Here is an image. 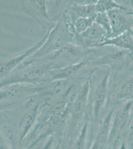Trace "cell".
I'll list each match as a JSON object with an SVG mask.
<instances>
[{
	"mask_svg": "<svg viewBox=\"0 0 133 149\" xmlns=\"http://www.w3.org/2000/svg\"><path fill=\"white\" fill-rule=\"evenodd\" d=\"M51 69L53 68L50 63L40 61L27 66L20 65L1 80V88L15 83L41 85L46 75Z\"/></svg>",
	"mask_w": 133,
	"mask_h": 149,
	"instance_id": "cell-4",
	"label": "cell"
},
{
	"mask_svg": "<svg viewBox=\"0 0 133 149\" xmlns=\"http://www.w3.org/2000/svg\"><path fill=\"white\" fill-rule=\"evenodd\" d=\"M131 32L132 34V36H133V28L131 30Z\"/></svg>",
	"mask_w": 133,
	"mask_h": 149,
	"instance_id": "cell-22",
	"label": "cell"
},
{
	"mask_svg": "<svg viewBox=\"0 0 133 149\" xmlns=\"http://www.w3.org/2000/svg\"><path fill=\"white\" fill-rule=\"evenodd\" d=\"M75 31L70 26L65 14L59 15L56 24L50 29L49 36L42 47L31 57L20 65L27 66L57 51L66 44L74 43Z\"/></svg>",
	"mask_w": 133,
	"mask_h": 149,
	"instance_id": "cell-1",
	"label": "cell"
},
{
	"mask_svg": "<svg viewBox=\"0 0 133 149\" xmlns=\"http://www.w3.org/2000/svg\"><path fill=\"white\" fill-rule=\"evenodd\" d=\"M107 14L112 29V33L108 38L116 37L133 29V10L115 9L107 12Z\"/></svg>",
	"mask_w": 133,
	"mask_h": 149,
	"instance_id": "cell-12",
	"label": "cell"
},
{
	"mask_svg": "<svg viewBox=\"0 0 133 149\" xmlns=\"http://www.w3.org/2000/svg\"><path fill=\"white\" fill-rule=\"evenodd\" d=\"M133 97V71L124 69L111 72L109 83L108 100L117 105Z\"/></svg>",
	"mask_w": 133,
	"mask_h": 149,
	"instance_id": "cell-5",
	"label": "cell"
},
{
	"mask_svg": "<svg viewBox=\"0 0 133 149\" xmlns=\"http://www.w3.org/2000/svg\"><path fill=\"white\" fill-rule=\"evenodd\" d=\"M133 110V97L117 105L111 123L108 143H114L126 131Z\"/></svg>",
	"mask_w": 133,
	"mask_h": 149,
	"instance_id": "cell-7",
	"label": "cell"
},
{
	"mask_svg": "<svg viewBox=\"0 0 133 149\" xmlns=\"http://www.w3.org/2000/svg\"><path fill=\"white\" fill-rule=\"evenodd\" d=\"M111 72V68L104 66L92 68L89 74L91 96L93 97V112L95 120L107 102Z\"/></svg>",
	"mask_w": 133,
	"mask_h": 149,
	"instance_id": "cell-3",
	"label": "cell"
},
{
	"mask_svg": "<svg viewBox=\"0 0 133 149\" xmlns=\"http://www.w3.org/2000/svg\"><path fill=\"white\" fill-rule=\"evenodd\" d=\"M91 83L89 74L81 83L76 93L72 104V111L75 115L81 114L87 107L90 100Z\"/></svg>",
	"mask_w": 133,
	"mask_h": 149,
	"instance_id": "cell-14",
	"label": "cell"
},
{
	"mask_svg": "<svg viewBox=\"0 0 133 149\" xmlns=\"http://www.w3.org/2000/svg\"><path fill=\"white\" fill-rule=\"evenodd\" d=\"M96 15L93 17L79 18L76 20L74 24L76 34H81L91 27L95 22Z\"/></svg>",
	"mask_w": 133,
	"mask_h": 149,
	"instance_id": "cell-17",
	"label": "cell"
},
{
	"mask_svg": "<svg viewBox=\"0 0 133 149\" xmlns=\"http://www.w3.org/2000/svg\"><path fill=\"white\" fill-rule=\"evenodd\" d=\"M89 51V49H85L77 44L70 43L36 62L41 61L50 63L53 69L62 68L76 64L86 59Z\"/></svg>",
	"mask_w": 133,
	"mask_h": 149,
	"instance_id": "cell-6",
	"label": "cell"
},
{
	"mask_svg": "<svg viewBox=\"0 0 133 149\" xmlns=\"http://www.w3.org/2000/svg\"><path fill=\"white\" fill-rule=\"evenodd\" d=\"M95 22L101 26L103 29H104L108 35L107 38L109 37L112 33V29L109 17L107 13H97Z\"/></svg>",
	"mask_w": 133,
	"mask_h": 149,
	"instance_id": "cell-18",
	"label": "cell"
},
{
	"mask_svg": "<svg viewBox=\"0 0 133 149\" xmlns=\"http://www.w3.org/2000/svg\"><path fill=\"white\" fill-rule=\"evenodd\" d=\"M131 1H132V5H133V0H132H132H131Z\"/></svg>",
	"mask_w": 133,
	"mask_h": 149,
	"instance_id": "cell-23",
	"label": "cell"
},
{
	"mask_svg": "<svg viewBox=\"0 0 133 149\" xmlns=\"http://www.w3.org/2000/svg\"><path fill=\"white\" fill-rule=\"evenodd\" d=\"M117 149H129L128 141L125 136L123 135L122 138Z\"/></svg>",
	"mask_w": 133,
	"mask_h": 149,
	"instance_id": "cell-20",
	"label": "cell"
},
{
	"mask_svg": "<svg viewBox=\"0 0 133 149\" xmlns=\"http://www.w3.org/2000/svg\"><path fill=\"white\" fill-rule=\"evenodd\" d=\"M24 13L34 19L41 27L48 30L55 25L57 19H52L49 15L47 1L24 0L20 2Z\"/></svg>",
	"mask_w": 133,
	"mask_h": 149,
	"instance_id": "cell-9",
	"label": "cell"
},
{
	"mask_svg": "<svg viewBox=\"0 0 133 149\" xmlns=\"http://www.w3.org/2000/svg\"><path fill=\"white\" fill-rule=\"evenodd\" d=\"M94 3L81 4L77 1H73L72 4L65 12L67 22L70 26L74 27L76 20L79 18L91 17L95 16L97 12Z\"/></svg>",
	"mask_w": 133,
	"mask_h": 149,
	"instance_id": "cell-13",
	"label": "cell"
},
{
	"mask_svg": "<svg viewBox=\"0 0 133 149\" xmlns=\"http://www.w3.org/2000/svg\"><path fill=\"white\" fill-rule=\"evenodd\" d=\"M86 127H84L83 129L81 134L79 135L77 141L76 143L75 144L74 147L72 149H83L84 147V141H85V136L86 134Z\"/></svg>",
	"mask_w": 133,
	"mask_h": 149,
	"instance_id": "cell-19",
	"label": "cell"
},
{
	"mask_svg": "<svg viewBox=\"0 0 133 149\" xmlns=\"http://www.w3.org/2000/svg\"><path fill=\"white\" fill-rule=\"evenodd\" d=\"M105 45H111L133 52V37L131 31H126L116 37L107 38L100 47Z\"/></svg>",
	"mask_w": 133,
	"mask_h": 149,
	"instance_id": "cell-15",
	"label": "cell"
},
{
	"mask_svg": "<svg viewBox=\"0 0 133 149\" xmlns=\"http://www.w3.org/2000/svg\"><path fill=\"white\" fill-rule=\"evenodd\" d=\"M126 69L133 71V51L131 52L130 56V60L128 63Z\"/></svg>",
	"mask_w": 133,
	"mask_h": 149,
	"instance_id": "cell-21",
	"label": "cell"
},
{
	"mask_svg": "<svg viewBox=\"0 0 133 149\" xmlns=\"http://www.w3.org/2000/svg\"><path fill=\"white\" fill-rule=\"evenodd\" d=\"M50 28V29H51ZM48 29L45 35L42 39L34 44L33 46L29 49L26 50L17 56L13 57L8 58V59H1V67H0V78L1 80L3 79L10 74L15 68L22 64L29 58L31 57L35 54L45 42L49 36L50 29Z\"/></svg>",
	"mask_w": 133,
	"mask_h": 149,
	"instance_id": "cell-10",
	"label": "cell"
},
{
	"mask_svg": "<svg viewBox=\"0 0 133 149\" xmlns=\"http://www.w3.org/2000/svg\"><path fill=\"white\" fill-rule=\"evenodd\" d=\"M95 8L97 13H107L115 9L127 10L120 5L116 1L113 0H98L95 5Z\"/></svg>",
	"mask_w": 133,
	"mask_h": 149,
	"instance_id": "cell-16",
	"label": "cell"
},
{
	"mask_svg": "<svg viewBox=\"0 0 133 149\" xmlns=\"http://www.w3.org/2000/svg\"><path fill=\"white\" fill-rule=\"evenodd\" d=\"M108 35L101 26L94 22L93 26L81 34L75 36V43L85 49L100 47L106 41Z\"/></svg>",
	"mask_w": 133,
	"mask_h": 149,
	"instance_id": "cell-11",
	"label": "cell"
},
{
	"mask_svg": "<svg viewBox=\"0 0 133 149\" xmlns=\"http://www.w3.org/2000/svg\"><path fill=\"white\" fill-rule=\"evenodd\" d=\"M131 51L111 45L90 49L86 60L90 68L107 66L113 72L127 68Z\"/></svg>",
	"mask_w": 133,
	"mask_h": 149,
	"instance_id": "cell-2",
	"label": "cell"
},
{
	"mask_svg": "<svg viewBox=\"0 0 133 149\" xmlns=\"http://www.w3.org/2000/svg\"><path fill=\"white\" fill-rule=\"evenodd\" d=\"M115 149V148H114V149Z\"/></svg>",
	"mask_w": 133,
	"mask_h": 149,
	"instance_id": "cell-24",
	"label": "cell"
},
{
	"mask_svg": "<svg viewBox=\"0 0 133 149\" xmlns=\"http://www.w3.org/2000/svg\"><path fill=\"white\" fill-rule=\"evenodd\" d=\"M43 85L15 83L1 88V102H17L40 95Z\"/></svg>",
	"mask_w": 133,
	"mask_h": 149,
	"instance_id": "cell-8",
	"label": "cell"
}]
</instances>
